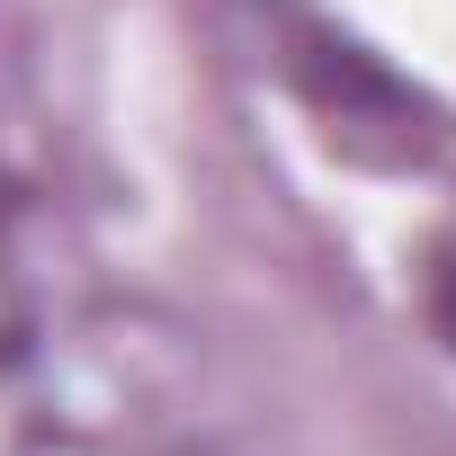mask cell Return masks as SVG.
I'll use <instances>...</instances> for the list:
<instances>
[{
  "label": "cell",
  "instance_id": "1",
  "mask_svg": "<svg viewBox=\"0 0 456 456\" xmlns=\"http://www.w3.org/2000/svg\"><path fill=\"white\" fill-rule=\"evenodd\" d=\"M447 314H456V278H447Z\"/></svg>",
  "mask_w": 456,
  "mask_h": 456
}]
</instances>
